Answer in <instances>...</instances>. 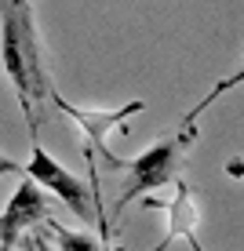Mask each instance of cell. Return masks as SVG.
<instances>
[{
    "mask_svg": "<svg viewBox=\"0 0 244 251\" xmlns=\"http://www.w3.org/2000/svg\"><path fill=\"white\" fill-rule=\"evenodd\" d=\"M0 66L11 80L19 109L26 113L29 142H40L37 120L44 102H51V80L44 69V51H40V33L29 0H0Z\"/></svg>",
    "mask_w": 244,
    "mask_h": 251,
    "instance_id": "6da1fadb",
    "label": "cell"
},
{
    "mask_svg": "<svg viewBox=\"0 0 244 251\" xmlns=\"http://www.w3.org/2000/svg\"><path fill=\"white\" fill-rule=\"evenodd\" d=\"M237 80H241V73H233L230 80H222L204 102H197V106L186 113V120L179 124L175 135H168V138H161V142H153L146 153H138V157L128 164V175H132V178H128V186L120 189L117 204H113V215H120L128 204H135L138 197H146V193H161L164 186H171V182L182 175L186 153H190V146L197 142V117L215 102V95H222L226 88H233Z\"/></svg>",
    "mask_w": 244,
    "mask_h": 251,
    "instance_id": "7a4b0ae2",
    "label": "cell"
},
{
    "mask_svg": "<svg viewBox=\"0 0 244 251\" xmlns=\"http://www.w3.org/2000/svg\"><path fill=\"white\" fill-rule=\"evenodd\" d=\"M22 168H26V175H29L40 189H51V193H55L58 201H66L69 207H73V215H77V219L95 222L88 186H84V182H81V178H77L69 168H62V164L51 157V153H48L40 142H33V146H29V164H22Z\"/></svg>",
    "mask_w": 244,
    "mask_h": 251,
    "instance_id": "3957f363",
    "label": "cell"
},
{
    "mask_svg": "<svg viewBox=\"0 0 244 251\" xmlns=\"http://www.w3.org/2000/svg\"><path fill=\"white\" fill-rule=\"evenodd\" d=\"M51 102H55V106L84 131V138H88V150H99L102 157L113 164V168H120V164H124V160H117V157L109 153L106 138H109V131H117V127H128V117L142 113V109H146L142 99L128 102V106H117V109H88V106H73V102H66L62 95L51 88Z\"/></svg>",
    "mask_w": 244,
    "mask_h": 251,
    "instance_id": "277c9868",
    "label": "cell"
},
{
    "mask_svg": "<svg viewBox=\"0 0 244 251\" xmlns=\"http://www.w3.org/2000/svg\"><path fill=\"white\" fill-rule=\"evenodd\" d=\"M48 215H51V207H48V201H44V189H40V186L22 171L19 189L11 193L7 207L0 211V248H15V240H19L29 226L44 222Z\"/></svg>",
    "mask_w": 244,
    "mask_h": 251,
    "instance_id": "5b68a950",
    "label": "cell"
},
{
    "mask_svg": "<svg viewBox=\"0 0 244 251\" xmlns=\"http://www.w3.org/2000/svg\"><path fill=\"white\" fill-rule=\"evenodd\" d=\"M171 186H175V197H171L168 204H161V207H168V237L161 240V248L190 244L197 251L200 248V240H197V219H200V211H197V201H193V189L182 182V175Z\"/></svg>",
    "mask_w": 244,
    "mask_h": 251,
    "instance_id": "8992f818",
    "label": "cell"
},
{
    "mask_svg": "<svg viewBox=\"0 0 244 251\" xmlns=\"http://www.w3.org/2000/svg\"><path fill=\"white\" fill-rule=\"evenodd\" d=\"M44 222H48V229L55 233V237H51V248H62V251H95V248H109L106 237H84V233H73V229L58 226L51 215H48Z\"/></svg>",
    "mask_w": 244,
    "mask_h": 251,
    "instance_id": "52a82bcc",
    "label": "cell"
},
{
    "mask_svg": "<svg viewBox=\"0 0 244 251\" xmlns=\"http://www.w3.org/2000/svg\"><path fill=\"white\" fill-rule=\"evenodd\" d=\"M22 164L19 160H11V157H4V153H0V175H22Z\"/></svg>",
    "mask_w": 244,
    "mask_h": 251,
    "instance_id": "ba28073f",
    "label": "cell"
}]
</instances>
